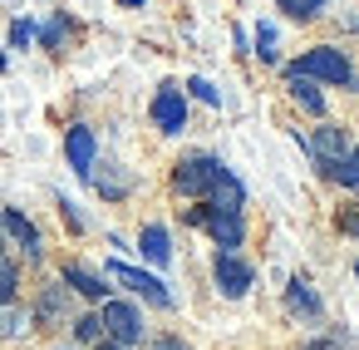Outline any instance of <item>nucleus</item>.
<instances>
[{
	"mask_svg": "<svg viewBox=\"0 0 359 350\" xmlns=\"http://www.w3.org/2000/svg\"><path fill=\"white\" fill-rule=\"evenodd\" d=\"M285 89H290V99H295L305 114L325 119V94L315 89V79H305V74H285Z\"/></svg>",
	"mask_w": 359,
	"mask_h": 350,
	"instance_id": "15",
	"label": "nucleus"
},
{
	"mask_svg": "<svg viewBox=\"0 0 359 350\" xmlns=\"http://www.w3.org/2000/svg\"><path fill=\"white\" fill-rule=\"evenodd\" d=\"M99 350H118V345H114V340H99Z\"/></svg>",
	"mask_w": 359,
	"mask_h": 350,
	"instance_id": "31",
	"label": "nucleus"
},
{
	"mask_svg": "<svg viewBox=\"0 0 359 350\" xmlns=\"http://www.w3.org/2000/svg\"><path fill=\"white\" fill-rule=\"evenodd\" d=\"M217 178H222V163H217L212 153H187V158L172 168V193H182V197H192V202H207L212 188H217Z\"/></svg>",
	"mask_w": 359,
	"mask_h": 350,
	"instance_id": "2",
	"label": "nucleus"
},
{
	"mask_svg": "<svg viewBox=\"0 0 359 350\" xmlns=\"http://www.w3.org/2000/svg\"><path fill=\"white\" fill-rule=\"evenodd\" d=\"M60 281H65L69 291H79L84 301H104V296H109V286H104L89 266H79V261H65V266H60Z\"/></svg>",
	"mask_w": 359,
	"mask_h": 350,
	"instance_id": "13",
	"label": "nucleus"
},
{
	"mask_svg": "<svg viewBox=\"0 0 359 350\" xmlns=\"http://www.w3.org/2000/svg\"><path fill=\"white\" fill-rule=\"evenodd\" d=\"M104 335L118 345V350H128V345H138L143 340V316H138V306H128V301H104Z\"/></svg>",
	"mask_w": 359,
	"mask_h": 350,
	"instance_id": "6",
	"label": "nucleus"
},
{
	"mask_svg": "<svg viewBox=\"0 0 359 350\" xmlns=\"http://www.w3.org/2000/svg\"><path fill=\"white\" fill-rule=\"evenodd\" d=\"M153 350H192V345H187L182 335H158V340H153Z\"/></svg>",
	"mask_w": 359,
	"mask_h": 350,
	"instance_id": "28",
	"label": "nucleus"
},
{
	"mask_svg": "<svg viewBox=\"0 0 359 350\" xmlns=\"http://www.w3.org/2000/svg\"><path fill=\"white\" fill-rule=\"evenodd\" d=\"M276 6H280L290 20H315V15H325V0H276Z\"/></svg>",
	"mask_w": 359,
	"mask_h": 350,
	"instance_id": "19",
	"label": "nucleus"
},
{
	"mask_svg": "<svg viewBox=\"0 0 359 350\" xmlns=\"http://www.w3.org/2000/svg\"><path fill=\"white\" fill-rule=\"evenodd\" d=\"M60 212H65V222H69L74 232H84V217L74 212V202H69V197H60Z\"/></svg>",
	"mask_w": 359,
	"mask_h": 350,
	"instance_id": "27",
	"label": "nucleus"
},
{
	"mask_svg": "<svg viewBox=\"0 0 359 350\" xmlns=\"http://www.w3.org/2000/svg\"><path fill=\"white\" fill-rule=\"evenodd\" d=\"M182 222L187 227H207L212 232V242L222 247V252H236L241 247V237H246V222H241V212H217V207H187L182 212Z\"/></svg>",
	"mask_w": 359,
	"mask_h": 350,
	"instance_id": "3",
	"label": "nucleus"
},
{
	"mask_svg": "<svg viewBox=\"0 0 359 350\" xmlns=\"http://www.w3.org/2000/svg\"><path fill=\"white\" fill-rule=\"evenodd\" d=\"M0 70H6V50H0Z\"/></svg>",
	"mask_w": 359,
	"mask_h": 350,
	"instance_id": "32",
	"label": "nucleus"
},
{
	"mask_svg": "<svg viewBox=\"0 0 359 350\" xmlns=\"http://www.w3.org/2000/svg\"><path fill=\"white\" fill-rule=\"evenodd\" d=\"M330 178H334V183H344V188H354V193H359V143H354V148H349V158H344V163H339V168H334V173H330Z\"/></svg>",
	"mask_w": 359,
	"mask_h": 350,
	"instance_id": "21",
	"label": "nucleus"
},
{
	"mask_svg": "<svg viewBox=\"0 0 359 350\" xmlns=\"http://www.w3.org/2000/svg\"><path fill=\"white\" fill-rule=\"evenodd\" d=\"M118 6H128V11H138V6H143V0H118Z\"/></svg>",
	"mask_w": 359,
	"mask_h": 350,
	"instance_id": "30",
	"label": "nucleus"
},
{
	"mask_svg": "<svg viewBox=\"0 0 359 350\" xmlns=\"http://www.w3.org/2000/svg\"><path fill=\"white\" fill-rule=\"evenodd\" d=\"M305 148H310V158L325 168V173H334L344 158H349V129H339V124H320V129H310V138H305Z\"/></svg>",
	"mask_w": 359,
	"mask_h": 350,
	"instance_id": "4",
	"label": "nucleus"
},
{
	"mask_svg": "<svg viewBox=\"0 0 359 350\" xmlns=\"http://www.w3.org/2000/svg\"><path fill=\"white\" fill-rule=\"evenodd\" d=\"M256 55H261L266 65H276V30H271V25L256 30Z\"/></svg>",
	"mask_w": 359,
	"mask_h": 350,
	"instance_id": "24",
	"label": "nucleus"
},
{
	"mask_svg": "<svg viewBox=\"0 0 359 350\" xmlns=\"http://www.w3.org/2000/svg\"><path fill=\"white\" fill-rule=\"evenodd\" d=\"M60 350H65V345H60Z\"/></svg>",
	"mask_w": 359,
	"mask_h": 350,
	"instance_id": "34",
	"label": "nucleus"
},
{
	"mask_svg": "<svg viewBox=\"0 0 359 350\" xmlns=\"http://www.w3.org/2000/svg\"><path fill=\"white\" fill-rule=\"evenodd\" d=\"M65 35H69V20L60 15V20H50L45 30H40V40H45V50H60L65 45Z\"/></svg>",
	"mask_w": 359,
	"mask_h": 350,
	"instance_id": "23",
	"label": "nucleus"
},
{
	"mask_svg": "<svg viewBox=\"0 0 359 350\" xmlns=\"http://www.w3.org/2000/svg\"><path fill=\"white\" fill-rule=\"evenodd\" d=\"M15 286H20V271H15V261L6 252H0V311L15 306Z\"/></svg>",
	"mask_w": 359,
	"mask_h": 350,
	"instance_id": "18",
	"label": "nucleus"
},
{
	"mask_svg": "<svg viewBox=\"0 0 359 350\" xmlns=\"http://www.w3.org/2000/svg\"><path fill=\"white\" fill-rule=\"evenodd\" d=\"M74 335H79V340H89V345L109 340V335H104V316H94V311H89V316H79V320H74Z\"/></svg>",
	"mask_w": 359,
	"mask_h": 350,
	"instance_id": "20",
	"label": "nucleus"
},
{
	"mask_svg": "<svg viewBox=\"0 0 359 350\" xmlns=\"http://www.w3.org/2000/svg\"><path fill=\"white\" fill-rule=\"evenodd\" d=\"M35 325L40 330H55V325H65L69 316H74V301H69V286L65 281H50V286H40V296H35Z\"/></svg>",
	"mask_w": 359,
	"mask_h": 350,
	"instance_id": "7",
	"label": "nucleus"
},
{
	"mask_svg": "<svg viewBox=\"0 0 359 350\" xmlns=\"http://www.w3.org/2000/svg\"><path fill=\"white\" fill-rule=\"evenodd\" d=\"M187 89H192V99H202V104H212V109L222 104V94H217V89H212L207 79H187Z\"/></svg>",
	"mask_w": 359,
	"mask_h": 350,
	"instance_id": "25",
	"label": "nucleus"
},
{
	"mask_svg": "<svg viewBox=\"0 0 359 350\" xmlns=\"http://www.w3.org/2000/svg\"><path fill=\"white\" fill-rule=\"evenodd\" d=\"M138 252L153 261V266H168L172 261V247H168V227L163 222H148L143 232H138Z\"/></svg>",
	"mask_w": 359,
	"mask_h": 350,
	"instance_id": "14",
	"label": "nucleus"
},
{
	"mask_svg": "<svg viewBox=\"0 0 359 350\" xmlns=\"http://www.w3.org/2000/svg\"><path fill=\"white\" fill-rule=\"evenodd\" d=\"M285 306L295 311V316H305V320H315L325 306H320V296L310 291V281L305 276H290V286H285Z\"/></svg>",
	"mask_w": 359,
	"mask_h": 350,
	"instance_id": "16",
	"label": "nucleus"
},
{
	"mask_svg": "<svg viewBox=\"0 0 359 350\" xmlns=\"http://www.w3.org/2000/svg\"><path fill=\"white\" fill-rule=\"evenodd\" d=\"M30 40H35V25H30V20H15V25H11V45H15V50H25Z\"/></svg>",
	"mask_w": 359,
	"mask_h": 350,
	"instance_id": "26",
	"label": "nucleus"
},
{
	"mask_svg": "<svg viewBox=\"0 0 359 350\" xmlns=\"http://www.w3.org/2000/svg\"><path fill=\"white\" fill-rule=\"evenodd\" d=\"M300 350H344L339 340H310V345H300Z\"/></svg>",
	"mask_w": 359,
	"mask_h": 350,
	"instance_id": "29",
	"label": "nucleus"
},
{
	"mask_svg": "<svg viewBox=\"0 0 359 350\" xmlns=\"http://www.w3.org/2000/svg\"><path fill=\"white\" fill-rule=\"evenodd\" d=\"M94 153H99L94 129H89V124H74V129L65 134V158H69V168H74L79 178H94Z\"/></svg>",
	"mask_w": 359,
	"mask_h": 350,
	"instance_id": "10",
	"label": "nucleus"
},
{
	"mask_svg": "<svg viewBox=\"0 0 359 350\" xmlns=\"http://www.w3.org/2000/svg\"><path fill=\"white\" fill-rule=\"evenodd\" d=\"M207 207H217V212H241V207H246V188H241V178H236L231 168H222V178H217Z\"/></svg>",
	"mask_w": 359,
	"mask_h": 350,
	"instance_id": "12",
	"label": "nucleus"
},
{
	"mask_svg": "<svg viewBox=\"0 0 359 350\" xmlns=\"http://www.w3.org/2000/svg\"><path fill=\"white\" fill-rule=\"evenodd\" d=\"M109 276H114L118 286L138 291L143 301H153L158 311H168V306H172V291L163 286V276H153V271H143V266H128V261H109Z\"/></svg>",
	"mask_w": 359,
	"mask_h": 350,
	"instance_id": "5",
	"label": "nucleus"
},
{
	"mask_svg": "<svg viewBox=\"0 0 359 350\" xmlns=\"http://www.w3.org/2000/svg\"><path fill=\"white\" fill-rule=\"evenodd\" d=\"M0 222H6V232H11V237L20 242V252H25L30 261H40V257H45V242H40V227H35V222H30V217H25L20 207H0Z\"/></svg>",
	"mask_w": 359,
	"mask_h": 350,
	"instance_id": "11",
	"label": "nucleus"
},
{
	"mask_svg": "<svg viewBox=\"0 0 359 350\" xmlns=\"http://www.w3.org/2000/svg\"><path fill=\"white\" fill-rule=\"evenodd\" d=\"M153 124L163 134H182L187 129V94L177 84H158V94H153Z\"/></svg>",
	"mask_w": 359,
	"mask_h": 350,
	"instance_id": "8",
	"label": "nucleus"
},
{
	"mask_svg": "<svg viewBox=\"0 0 359 350\" xmlns=\"http://www.w3.org/2000/svg\"><path fill=\"white\" fill-rule=\"evenodd\" d=\"M285 74H305V79H315V84H354V70H349L344 50H334V45L305 50L300 60L285 65Z\"/></svg>",
	"mask_w": 359,
	"mask_h": 350,
	"instance_id": "1",
	"label": "nucleus"
},
{
	"mask_svg": "<svg viewBox=\"0 0 359 350\" xmlns=\"http://www.w3.org/2000/svg\"><path fill=\"white\" fill-rule=\"evenodd\" d=\"M212 271H217V291H222V296H231V301H241V296L251 291V281H256V271H251L236 252H217Z\"/></svg>",
	"mask_w": 359,
	"mask_h": 350,
	"instance_id": "9",
	"label": "nucleus"
},
{
	"mask_svg": "<svg viewBox=\"0 0 359 350\" xmlns=\"http://www.w3.org/2000/svg\"><path fill=\"white\" fill-rule=\"evenodd\" d=\"M0 237H6V222H0Z\"/></svg>",
	"mask_w": 359,
	"mask_h": 350,
	"instance_id": "33",
	"label": "nucleus"
},
{
	"mask_svg": "<svg viewBox=\"0 0 359 350\" xmlns=\"http://www.w3.org/2000/svg\"><path fill=\"white\" fill-rule=\"evenodd\" d=\"M94 183H99L104 197H128V188H133V178H123V173H104V178H94Z\"/></svg>",
	"mask_w": 359,
	"mask_h": 350,
	"instance_id": "22",
	"label": "nucleus"
},
{
	"mask_svg": "<svg viewBox=\"0 0 359 350\" xmlns=\"http://www.w3.org/2000/svg\"><path fill=\"white\" fill-rule=\"evenodd\" d=\"M30 325H35V316L20 311V306H6V311H0V340H15V335H25Z\"/></svg>",
	"mask_w": 359,
	"mask_h": 350,
	"instance_id": "17",
	"label": "nucleus"
}]
</instances>
